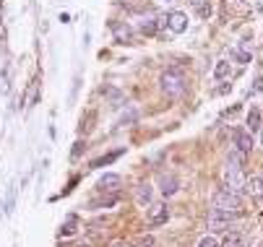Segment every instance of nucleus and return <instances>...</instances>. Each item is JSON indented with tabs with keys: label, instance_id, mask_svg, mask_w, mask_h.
Wrapping results in <instances>:
<instances>
[{
	"label": "nucleus",
	"instance_id": "obj_1",
	"mask_svg": "<svg viewBox=\"0 0 263 247\" xmlns=\"http://www.w3.org/2000/svg\"><path fill=\"white\" fill-rule=\"evenodd\" d=\"M159 83H162V91H164L167 97H183L185 88H188V81H185V76H183L180 68L164 71L162 78H159Z\"/></svg>",
	"mask_w": 263,
	"mask_h": 247
},
{
	"label": "nucleus",
	"instance_id": "obj_2",
	"mask_svg": "<svg viewBox=\"0 0 263 247\" xmlns=\"http://www.w3.org/2000/svg\"><path fill=\"white\" fill-rule=\"evenodd\" d=\"M211 206H214L216 211H240V206H243V198H240V193H235V190H229V188H222V190L214 193Z\"/></svg>",
	"mask_w": 263,
	"mask_h": 247
},
{
	"label": "nucleus",
	"instance_id": "obj_3",
	"mask_svg": "<svg viewBox=\"0 0 263 247\" xmlns=\"http://www.w3.org/2000/svg\"><path fill=\"white\" fill-rule=\"evenodd\" d=\"M237 219V211H211L209 213V229L211 232H224V229H229V224Z\"/></svg>",
	"mask_w": 263,
	"mask_h": 247
},
{
	"label": "nucleus",
	"instance_id": "obj_4",
	"mask_svg": "<svg viewBox=\"0 0 263 247\" xmlns=\"http://www.w3.org/2000/svg\"><path fill=\"white\" fill-rule=\"evenodd\" d=\"M167 219H169L167 203H151L149 206V216H146L149 227H162V224H167Z\"/></svg>",
	"mask_w": 263,
	"mask_h": 247
},
{
	"label": "nucleus",
	"instance_id": "obj_5",
	"mask_svg": "<svg viewBox=\"0 0 263 247\" xmlns=\"http://www.w3.org/2000/svg\"><path fill=\"white\" fill-rule=\"evenodd\" d=\"M245 172L243 169H224V185L229 188V190H235V193H240V190H245Z\"/></svg>",
	"mask_w": 263,
	"mask_h": 247
},
{
	"label": "nucleus",
	"instance_id": "obj_6",
	"mask_svg": "<svg viewBox=\"0 0 263 247\" xmlns=\"http://www.w3.org/2000/svg\"><path fill=\"white\" fill-rule=\"evenodd\" d=\"M235 148L245 151V153L253 151V133H250L248 128H237V130H235Z\"/></svg>",
	"mask_w": 263,
	"mask_h": 247
},
{
	"label": "nucleus",
	"instance_id": "obj_7",
	"mask_svg": "<svg viewBox=\"0 0 263 247\" xmlns=\"http://www.w3.org/2000/svg\"><path fill=\"white\" fill-rule=\"evenodd\" d=\"M167 26H169L174 34L188 32V16H185L183 11H172V13L167 16Z\"/></svg>",
	"mask_w": 263,
	"mask_h": 247
},
{
	"label": "nucleus",
	"instance_id": "obj_8",
	"mask_svg": "<svg viewBox=\"0 0 263 247\" xmlns=\"http://www.w3.org/2000/svg\"><path fill=\"white\" fill-rule=\"evenodd\" d=\"M118 188H120V174L107 172V174L99 177V190L102 193H118Z\"/></svg>",
	"mask_w": 263,
	"mask_h": 247
},
{
	"label": "nucleus",
	"instance_id": "obj_9",
	"mask_svg": "<svg viewBox=\"0 0 263 247\" xmlns=\"http://www.w3.org/2000/svg\"><path fill=\"white\" fill-rule=\"evenodd\" d=\"M159 190H162V195L164 198H169V195H174V193H178V188H180V182H178V177H174V174H162L159 177Z\"/></svg>",
	"mask_w": 263,
	"mask_h": 247
},
{
	"label": "nucleus",
	"instance_id": "obj_10",
	"mask_svg": "<svg viewBox=\"0 0 263 247\" xmlns=\"http://www.w3.org/2000/svg\"><path fill=\"white\" fill-rule=\"evenodd\" d=\"M151 200H154V188L151 185H138L136 188V203L138 206H151Z\"/></svg>",
	"mask_w": 263,
	"mask_h": 247
},
{
	"label": "nucleus",
	"instance_id": "obj_11",
	"mask_svg": "<svg viewBox=\"0 0 263 247\" xmlns=\"http://www.w3.org/2000/svg\"><path fill=\"white\" fill-rule=\"evenodd\" d=\"M245 159H248V153H245V151L232 148V151H229V156H227V167H229V169H243V167H245Z\"/></svg>",
	"mask_w": 263,
	"mask_h": 247
},
{
	"label": "nucleus",
	"instance_id": "obj_12",
	"mask_svg": "<svg viewBox=\"0 0 263 247\" xmlns=\"http://www.w3.org/2000/svg\"><path fill=\"white\" fill-rule=\"evenodd\" d=\"M229 55H232V60H235V63H240V65H248V63L253 60V52L245 47V44H240V47H232V50H229Z\"/></svg>",
	"mask_w": 263,
	"mask_h": 247
},
{
	"label": "nucleus",
	"instance_id": "obj_13",
	"mask_svg": "<svg viewBox=\"0 0 263 247\" xmlns=\"http://www.w3.org/2000/svg\"><path fill=\"white\" fill-rule=\"evenodd\" d=\"M245 193L250 198H263V177H250L245 182Z\"/></svg>",
	"mask_w": 263,
	"mask_h": 247
},
{
	"label": "nucleus",
	"instance_id": "obj_14",
	"mask_svg": "<svg viewBox=\"0 0 263 247\" xmlns=\"http://www.w3.org/2000/svg\"><path fill=\"white\" fill-rule=\"evenodd\" d=\"M214 78H216V81L232 78V65H229V60H219V63L214 65Z\"/></svg>",
	"mask_w": 263,
	"mask_h": 247
},
{
	"label": "nucleus",
	"instance_id": "obj_15",
	"mask_svg": "<svg viewBox=\"0 0 263 247\" xmlns=\"http://www.w3.org/2000/svg\"><path fill=\"white\" fill-rule=\"evenodd\" d=\"M112 34L118 42H133V32L128 24H112Z\"/></svg>",
	"mask_w": 263,
	"mask_h": 247
},
{
	"label": "nucleus",
	"instance_id": "obj_16",
	"mask_svg": "<svg viewBox=\"0 0 263 247\" xmlns=\"http://www.w3.org/2000/svg\"><path fill=\"white\" fill-rule=\"evenodd\" d=\"M118 200H120V198H118V193H109L107 198H97V200H92L89 206H92V208H112V206L118 203Z\"/></svg>",
	"mask_w": 263,
	"mask_h": 247
},
{
	"label": "nucleus",
	"instance_id": "obj_17",
	"mask_svg": "<svg viewBox=\"0 0 263 247\" xmlns=\"http://www.w3.org/2000/svg\"><path fill=\"white\" fill-rule=\"evenodd\" d=\"M245 125H248V130H250V133L260 130V109H258V107H250V112H248V120H245Z\"/></svg>",
	"mask_w": 263,
	"mask_h": 247
},
{
	"label": "nucleus",
	"instance_id": "obj_18",
	"mask_svg": "<svg viewBox=\"0 0 263 247\" xmlns=\"http://www.w3.org/2000/svg\"><path fill=\"white\" fill-rule=\"evenodd\" d=\"M136 120H138V109H133V107H130L128 112H123V115H120L118 125H120V128H125V125H133Z\"/></svg>",
	"mask_w": 263,
	"mask_h": 247
},
{
	"label": "nucleus",
	"instance_id": "obj_19",
	"mask_svg": "<svg viewBox=\"0 0 263 247\" xmlns=\"http://www.w3.org/2000/svg\"><path fill=\"white\" fill-rule=\"evenodd\" d=\"M190 3H193L195 11H198L201 18H209V16H211V3H209V0H190Z\"/></svg>",
	"mask_w": 263,
	"mask_h": 247
},
{
	"label": "nucleus",
	"instance_id": "obj_20",
	"mask_svg": "<svg viewBox=\"0 0 263 247\" xmlns=\"http://www.w3.org/2000/svg\"><path fill=\"white\" fill-rule=\"evenodd\" d=\"M157 26H159V21H157V18H143L141 24H138L141 34H157Z\"/></svg>",
	"mask_w": 263,
	"mask_h": 247
},
{
	"label": "nucleus",
	"instance_id": "obj_21",
	"mask_svg": "<svg viewBox=\"0 0 263 247\" xmlns=\"http://www.w3.org/2000/svg\"><path fill=\"white\" fill-rule=\"evenodd\" d=\"M102 94H104L107 99H112V104H115V107H120V104H123V94L118 91V88H112V86H104V88H102Z\"/></svg>",
	"mask_w": 263,
	"mask_h": 247
},
{
	"label": "nucleus",
	"instance_id": "obj_22",
	"mask_svg": "<svg viewBox=\"0 0 263 247\" xmlns=\"http://www.w3.org/2000/svg\"><path fill=\"white\" fill-rule=\"evenodd\" d=\"M118 156H123V148H120V151H112V153H107V156H102V159H97V162H92V167H104V164H109V162H115Z\"/></svg>",
	"mask_w": 263,
	"mask_h": 247
},
{
	"label": "nucleus",
	"instance_id": "obj_23",
	"mask_svg": "<svg viewBox=\"0 0 263 247\" xmlns=\"http://www.w3.org/2000/svg\"><path fill=\"white\" fill-rule=\"evenodd\" d=\"M63 237H71V234H76V216H68V221L63 224V232H60Z\"/></svg>",
	"mask_w": 263,
	"mask_h": 247
},
{
	"label": "nucleus",
	"instance_id": "obj_24",
	"mask_svg": "<svg viewBox=\"0 0 263 247\" xmlns=\"http://www.w3.org/2000/svg\"><path fill=\"white\" fill-rule=\"evenodd\" d=\"M195 247H219V239L214 234H206V237L198 239V244H195Z\"/></svg>",
	"mask_w": 263,
	"mask_h": 247
},
{
	"label": "nucleus",
	"instance_id": "obj_25",
	"mask_svg": "<svg viewBox=\"0 0 263 247\" xmlns=\"http://www.w3.org/2000/svg\"><path fill=\"white\" fill-rule=\"evenodd\" d=\"M240 242H245V237H243V234H237V232H232V234L224 239V247H237Z\"/></svg>",
	"mask_w": 263,
	"mask_h": 247
},
{
	"label": "nucleus",
	"instance_id": "obj_26",
	"mask_svg": "<svg viewBox=\"0 0 263 247\" xmlns=\"http://www.w3.org/2000/svg\"><path fill=\"white\" fill-rule=\"evenodd\" d=\"M263 91V76H258L255 81H253V86L248 88V97H253V94H260Z\"/></svg>",
	"mask_w": 263,
	"mask_h": 247
},
{
	"label": "nucleus",
	"instance_id": "obj_27",
	"mask_svg": "<svg viewBox=\"0 0 263 247\" xmlns=\"http://www.w3.org/2000/svg\"><path fill=\"white\" fill-rule=\"evenodd\" d=\"M136 247H154V237H151V234H149V237H143Z\"/></svg>",
	"mask_w": 263,
	"mask_h": 247
},
{
	"label": "nucleus",
	"instance_id": "obj_28",
	"mask_svg": "<svg viewBox=\"0 0 263 247\" xmlns=\"http://www.w3.org/2000/svg\"><path fill=\"white\" fill-rule=\"evenodd\" d=\"M0 91H3V94H8V76H6V73L0 76Z\"/></svg>",
	"mask_w": 263,
	"mask_h": 247
},
{
	"label": "nucleus",
	"instance_id": "obj_29",
	"mask_svg": "<svg viewBox=\"0 0 263 247\" xmlns=\"http://www.w3.org/2000/svg\"><path fill=\"white\" fill-rule=\"evenodd\" d=\"M81 151H83V143L78 141V143L73 146V151H71V156H73V159H78V156H81Z\"/></svg>",
	"mask_w": 263,
	"mask_h": 247
},
{
	"label": "nucleus",
	"instance_id": "obj_30",
	"mask_svg": "<svg viewBox=\"0 0 263 247\" xmlns=\"http://www.w3.org/2000/svg\"><path fill=\"white\" fill-rule=\"evenodd\" d=\"M112 247H136V244H133V242H115Z\"/></svg>",
	"mask_w": 263,
	"mask_h": 247
},
{
	"label": "nucleus",
	"instance_id": "obj_31",
	"mask_svg": "<svg viewBox=\"0 0 263 247\" xmlns=\"http://www.w3.org/2000/svg\"><path fill=\"white\" fill-rule=\"evenodd\" d=\"M237 247H250V244H248V239H245V242H240Z\"/></svg>",
	"mask_w": 263,
	"mask_h": 247
},
{
	"label": "nucleus",
	"instance_id": "obj_32",
	"mask_svg": "<svg viewBox=\"0 0 263 247\" xmlns=\"http://www.w3.org/2000/svg\"><path fill=\"white\" fill-rule=\"evenodd\" d=\"M229 3H240V0H229Z\"/></svg>",
	"mask_w": 263,
	"mask_h": 247
},
{
	"label": "nucleus",
	"instance_id": "obj_33",
	"mask_svg": "<svg viewBox=\"0 0 263 247\" xmlns=\"http://www.w3.org/2000/svg\"><path fill=\"white\" fill-rule=\"evenodd\" d=\"M258 247H263V242H260V244H258Z\"/></svg>",
	"mask_w": 263,
	"mask_h": 247
}]
</instances>
